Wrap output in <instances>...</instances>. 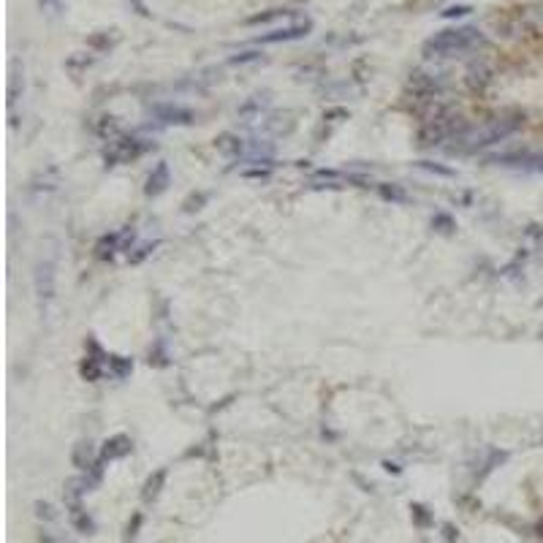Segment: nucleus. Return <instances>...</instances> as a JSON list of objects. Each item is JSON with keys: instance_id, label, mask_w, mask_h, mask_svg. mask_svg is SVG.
<instances>
[{"instance_id": "nucleus-5", "label": "nucleus", "mask_w": 543, "mask_h": 543, "mask_svg": "<svg viewBox=\"0 0 543 543\" xmlns=\"http://www.w3.org/2000/svg\"><path fill=\"white\" fill-rule=\"evenodd\" d=\"M35 293L46 304L55 296V261H41L35 266Z\"/></svg>"}, {"instance_id": "nucleus-1", "label": "nucleus", "mask_w": 543, "mask_h": 543, "mask_svg": "<svg viewBox=\"0 0 543 543\" xmlns=\"http://www.w3.org/2000/svg\"><path fill=\"white\" fill-rule=\"evenodd\" d=\"M524 123V114L519 112H506V114H497L492 120H486L479 128H465L454 141L451 153H476V150H483V147H492L497 141H506L508 136H513L516 130L522 128Z\"/></svg>"}, {"instance_id": "nucleus-17", "label": "nucleus", "mask_w": 543, "mask_h": 543, "mask_svg": "<svg viewBox=\"0 0 543 543\" xmlns=\"http://www.w3.org/2000/svg\"><path fill=\"white\" fill-rule=\"evenodd\" d=\"M155 248H158L155 242H153V245H141V248H136V253H130L128 261H130V264H141V261L150 256V253H153Z\"/></svg>"}, {"instance_id": "nucleus-4", "label": "nucleus", "mask_w": 543, "mask_h": 543, "mask_svg": "<svg viewBox=\"0 0 543 543\" xmlns=\"http://www.w3.org/2000/svg\"><path fill=\"white\" fill-rule=\"evenodd\" d=\"M144 150L147 147L139 139H117V141H112V150H106V166H117V163L139 158Z\"/></svg>"}, {"instance_id": "nucleus-9", "label": "nucleus", "mask_w": 543, "mask_h": 543, "mask_svg": "<svg viewBox=\"0 0 543 543\" xmlns=\"http://www.w3.org/2000/svg\"><path fill=\"white\" fill-rule=\"evenodd\" d=\"M169 188V166L160 160L158 166L153 169V174H150V180H147V188L144 193L147 196H160V193Z\"/></svg>"}, {"instance_id": "nucleus-24", "label": "nucleus", "mask_w": 543, "mask_h": 543, "mask_svg": "<svg viewBox=\"0 0 543 543\" xmlns=\"http://www.w3.org/2000/svg\"><path fill=\"white\" fill-rule=\"evenodd\" d=\"M411 511H413V516H415V522H418V524H426V522H429V516L424 513V508H421V506H413Z\"/></svg>"}, {"instance_id": "nucleus-3", "label": "nucleus", "mask_w": 543, "mask_h": 543, "mask_svg": "<svg viewBox=\"0 0 543 543\" xmlns=\"http://www.w3.org/2000/svg\"><path fill=\"white\" fill-rule=\"evenodd\" d=\"M465 128H467V123L462 120V114L448 112V109H438L424 123V128L418 130V141H421V147H435V144H443V141H454Z\"/></svg>"}, {"instance_id": "nucleus-8", "label": "nucleus", "mask_w": 543, "mask_h": 543, "mask_svg": "<svg viewBox=\"0 0 543 543\" xmlns=\"http://www.w3.org/2000/svg\"><path fill=\"white\" fill-rule=\"evenodd\" d=\"M310 31V25L304 22V25H293V28H283V31H272L266 33V35H261L258 38V44H280V41H293V38H302V35H307Z\"/></svg>"}, {"instance_id": "nucleus-20", "label": "nucleus", "mask_w": 543, "mask_h": 543, "mask_svg": "<svg viewBox=\"0 0 543 543\" xmlns=\"http://www.w3.org/2000/svg\"><path fill=\"white\" fill-rule=\"evenodd\" d=\"M253 60H261V52H242L236 58H231V63L239 65V63H253Z\"/></svg>"}, {"instance_id": "nucleus-19", "label": "nucleus", "mask_w": 543, "mask_h": 543, "mask_svg": "<svg viewBox=\"0 0 543 543\" xmlns=\"http://www.w3.org/2000/svg\"><path fill=\"white\" fill-rule=\"evenodd\" d=\"M470 11H473L470 6H451L448 11H443V17H446V19H454V17H467Z\"/></svg>"}, {"instance_id": "nucleus-11", "label": "nucleus", "mask_w": 543, "mask_h": 543, "mask_svg": "<svg viewBox=\"0 0 543 543\" xmlns=\"http://www.w3.org/2000/svg\"><path fill=\"white\" fill-rule=\"evenodd\" d=\"M489 82H492V71H489V65H483V63L470 65V71H467V85H470L473 90H483Z\"/></svg>"}, {"instance_id": "nucleus-18", "label": "nucleus", "mask_w": 543, "mask_h": 543, "mask_svg": "<svg viewBox=\"0 0 543 543\" xmlns=\"http://www.w3.org/2000/svg\"><path fill=\"white\" fill-rule=\"evenodd\" d=\"M418 166H421V169H426V171L443 174V177H454V169H448V166H438V163H432V160H421Z\"/></svg>"}, {"instance_id": "nucleus-23", "label": "nucleus", "mask_w": 543, "mask_h": 543, "mask_svg": "<svg viewBox=\"0 0 543 543\" xmlns=\"http://www.w3.org/2000/svg\"><path fill=\"white\" fill-rule=\"evenodd\" d=\"M527 166H530V169H535V171H543V153H538V155H530Z\"/></svg>"}, {"instance_id": "nucleus-2", "label": "nucleus", "mask_w": 543, "mask_h": 543, "mask_svg": "<svg viewBox=\"0 0 543 543\" xmlns=\"http://www.w3.org/2000/svg\"><path fill=\"white\" fill-rule=\"evenodd\" d=\"M479 44H483L479 31H473V28H451V31L435 33L424 44V55L426 58H454V55L476 49Z\"/></svg>"}, {"instance_id": "nucleus-15", "label": "nucleus", "mask_w": 543, "mask_h": 543, "mask_svg": "<svg viewBox=\"0 0 543 543\" xmlns=\"http://www.w3.org/2000/svg\"><path fill=\"white\" fill-rule=\"evenodd\" d=\"M109 364H112V372L117 378H126V375H130V370H133V361L123 359V356H109Z\"/></svg>"}, {"instance_id": "nucleus-7", "label": "nucleus", "mask_w": 543, "mask_h": 543, "mask_svg": "<svg viewBox=\"0 0 543 543\" xmlns=\"http://www.w3.org/2000/svg\"><path fill=\"white\" fill-rule=\"evenodd\" d=\"M133 443H130V438L126 435H114L112 440H106L103 443V451H101V459L103 462H112V459H120V456H128Z\"/></svg>"}, {"instance_id": "nucleus-14", "label": "nucleus", "mask_w": 543, "mask_h": 543, "mask_svg": "<svg viewBox=\"0 0 543 543\" xmlns=\"http://www.w3.org/2000/svg\"><path fill=\"white\" fill-rule=\"evenodd\" d=\"M163 481H166V470H158L155 476H150V481L144 483V492H141V497L150 503V500H155L160 494V486H163Z\"/></svg>"}, {"instance_id": "nucleus-6", "label": "nucleus", "mask_w": 543, "mask_h": 543, "mask_svg": "<svg viewBox=\"0 0 543 543\" xmlns=\"http://www.w3.org/2000/svg\"><path fill=\"white\" fill-rule=\"evenodd\" d=\"M133 239V231L126 228V231H120V234H106L101 242L96 245V256L98 258H112L117 250H123L126 248V242Z\"/></svg>"}, {"instance_id": "nucleus-22", "label": "nucleus", "mask_w": 543, "mask_h": 543, "mask_svg": "<svg viewBox=\"0 0 543 543\" xmlns=\"http://www.w3.org/2000/svg\"><path fill=\"white\" fill-rule=\"evenodd\" d=\"M35 508H38V516H44V519H55V513H52V506H49V503H35Z\"/></svg>"}, {"instance_id": "nucleus-10", "label": "nucleus", "mask_w": 543, "mask_h": 543, "mask_svg": "<svg viewBox=\"0 0 543 543\" xmlns=\"http://www.w3.org/2000/svg\"><path fill=\"white\" fill-rule=\"evenodd\" d=\"M155 114L160 117V123H169V126H174V123H191L193 114L188 109H180V106H158L155 109Z\"/></svg>"}, {"instance_id": "nucleus-12", "label": "nucleus", "mask_w": 543, "mask_h": 543, "mask_svg": "<svg viewBox=\"0 0 543 543\" xmlns=\"http://www.w3.org/2000/svg\"><path fill=\"white\" fill-rule=\"evenodd\" d=\"M74 465L79 470H90L96 462H93V443L90 440H82L79 446L74 448Z\"/></svg>"}, {"instance_id": "nucleus-21", "label": "nucleus", "mask_w": 543, "mask_h": 543, "mask_svg": "<svg viewBox=\"0 0 543 543\" xmlns=\"http://www.w3.org/2000/svg\"><path fill=\"white\" fill-rule=\"evenodd\" d=\"M432 225H440V231H451V228H454V221H451L448 215H435Z\"/></svg>"}, {"instance_id": "nucleus-25", "label": "nucleus", "mask_w": 543, "mask_h": 543, "mask_svg": "<svg viewBox=\"0 0 543 543\" xmlns=\"http://www.w3.org/2000/svg\"><path fill=\"white\" fill-rule=\"evenodd\" d=\"M266 174H269V166L266 169H248L245 171V177H266Z\"/></svg>"}, {"instance_id": "nucleus-13", "label": "nucleus", "mask_w": 543, "mask_h": 543, "mask_svg": "<svg viewBox=\"0 0 543 543\" xmlns=\"http://www.w3.org/2000/svg\"><path fill=\"white\" fill-rule=\"evenodd\" d=\"M71 522H74V527H76L82 535H93V533H96V524H93V519L82 511V508L71 511Z\"/></svg>"}, {"instance_id": "nucleus-16", "label": "nucleus", "mask_w": 543, "mask_h": 543, "mask_svg": "<svg viewBox=\"0 0 543 543\" xmlns=\"http://www.w3.org/2000/svg\"><path fill=\"white\" fill-rule=\"evenodd\" d=\"M378 191H381V196H383L386 201H397V204H405L408 201V193L402 191V188H397V185H381Z\"/></svg>"}]
</instances>
